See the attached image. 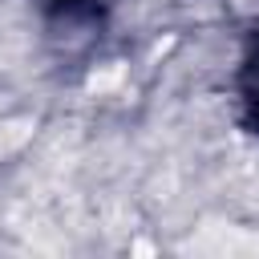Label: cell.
I'll list each match as a JSON object with an SVG mask.
<instances>
[{"instance_id":"obj_1","label":"cell","mask_w":259,"mask_h":259,"mask_svg":"<svg viewBox=\"0 0 259 259\" xmlns=\"http://www.w3.org/2000/svg\"><path fill=\"white\" fill-rule=\"evenodd\" d=\"M239 97H243V113H247V125L259 134V32H255V45L239 69Z\"/></svg>"}]
</instances>
